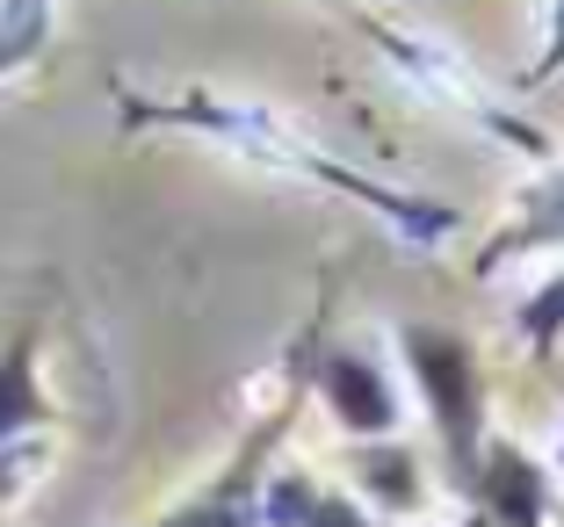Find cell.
<instances>
[{"mask_svg": "<svg viewBox=\"0 0 564 527\" xmlns=\"http://www.w3.org/2000/svg\"><path fill=\"white\" fill-rule=\"evenodd\" d=\"M470 506H478L492 527H550V470L514 441H485Z\"/></svg>", "mask_w": 564, "mask_h": 527, "instance_id": "7", "label": "cell"}, {"mask_svg": "<svg viewBox=\"0 0 564 527\" xmlns=\"http://www.w3.org/2000/svg\"><path fill=\"white\" fill-rule=\"evenodd\" d=\"M312 354H318V340L304 332L297 362H290V383H282V405H268V413L253 419V433L239 441V455L225 462V470L188 498V506L160 513L152 527H268L261 520V484H268V470H275V448L290 441V427H297L304 391H312Z\"/></svg>", "mask_w": 564, "mask_h": 527, "instance_id": "3", "label": "cell"}, {"mask_svg": "<svg viewBox=\"0 0 564 527\" xmlns=\"http://www.w3.org/2000/svg\"><path fill=\"white\" fill-rule=\"evenodd\" d=\"M557 73H564V0H550V36H543V51H535V66H529V87L557 80Z\"/></svg>", "mask_w": 564, "mask_h": 527, "instance_id": "13", "label": "cell"}, {"mask_svg": "<svg viewBox=\"0 0 564 527\" xmlns=\"http://www.w3.org/2000/svg\"><path fill=\"white\" fill-rule=\"evenodd\" d=\"M58 405L44 391V340L36 326H15L0 340V498L30 492V477L51 462Z\"/></svg>", "mask_w": 564, "mask_h": 527, "instance_id": "5", "label": "cell"}, {"mask_svg": "<svg viewBox=\"0 0 564 527\" xmlns=\"http://www.w3.org/2000/svg\"><path fill=\"white\" fill-rule=\"evenodd\" d=\"M117 116H123V123H138V131L203 138V145L232 152V160H253L261 174H290V182L318 188V196L362 202L369 217H383V224L399 231L405 246H420V253L448 246V239H456V224H464V210H456V202L413 196V188H391V182H377V174H362V166L333 160V152L312 145V138H304L282 109L247 101V95H210V87H182V95H138V87H117Z\"/></svg>", "mask_w": 564, "mask_h": 527, "instance_id": "1", "label": "cell"}, {"mask_svg": "<svg viewBox=\"0 0 564 527\" xmlns=\"http://www.w3.org/2000/svg\"><path fill=\"white\" fill-rule=\"evenodd\" d=\"M51 8H58V0H0V87L44 58V44H51Z\"/></svg>", "mask_w": 564, "mask_h": 527, "instance_id": "11", "label": "cell"}, {"mask_svg": "<svg viewBox=\"0 0 564 527\" xmlns=\"http://www.w3.org/2000/svg\"><path fill=\"white\" fill-rule=\"evenodd\" d=\"M399 362H405V376H413L420 405H427V427H434V448H442L448 484L470 498L485 441H492V427H485V362H478V347H470V332H456V326L413 318V326H399Z\"/></svg>", "mask_w": 564, "mask_h": 527, "instance_id": "2", "label": "cell"}, {"mask_svg": "<svg viewBox=\"0 0 564 527\" xmlns=\"http://www.w3.org/2000/svg\"><path fill=\"white\" fill-rule=\"evenodd\" d=\"M261 520L268 527H377L355 492H333V484L304 477V470H268Z\"/></svg>", "mask_w": 564, "mask_h": 527, "instance_id": "9", "label": "cell"}, {"mask_svg": "<svg viewBox=\"0 0 564 527\" xmlns=\"http://www.w3.org/2000/svg\"><path fill=\"white\" fill-rule=\"evenodd\" d=\"M369 36H377L383 58H391V66H399L405 80L420 87V95H434L442 109H456L464 123H478L485 138H499V145L529 152V160H550V138L535 131V123L514 109V101H499L492 87H485L448 44H434V36H413V30H391V22H369Z\"/></svg>", "mask_w": 564, "mask_h": 527, "instance_id": "4", "label": "cell"}, {"mask_svg": "<svg viewBox=\"0 0 564 527\" xmlns=\"http://www.w3.org/2000/svg\"><path fill=\"white\" fill-rule=\"evenodd\" d=\"M312 397L348 441H391L399 433V391L355 347H318L312 354Z\"/></svg>", "mask_w": 564, "mask_h": 527, "instance_id": "6", "label": "cell"}, {"mask_svg": "<svg viewBox=\"0 0 564 527\" xmlns=\"http://www.w3.org/2000/svg\"><path fill=\"white\" fill-rule=\"evenodd\" d=\"M550 246H564V166H543V174L521 188L514 224H507L492 246L478 253V282H492L499 267L521 261V253H550Z\"/></svg>", "mask_w": 564, "mask_h": 527, "instance_id": "8", "label": "cell"}, {"mask_svg": "<svg viewBox=\"0 0 564 527\" xmlns=\"http://www.w3.org/2000/svg\"><path fill=\"white\" fill-rule=\"evenodd\" d=\"M391 527H399V520H391Z\"/></svg>", "mask_w": 564, "mask_h": 527, "instance_id": "15", "label": "cell"}, {"mask_svg": "<svg viewBox=\"0 0 564 527\" xmlns=\"http://www.w3.org/2000/svg\"><path fill=\"white\" fill-rule=\"evenodd\" d=\"M514 332H521V347H529L535 362H550V354L564 347V267H557V275H543L529 297H521Z\"/></svg>", "mask_w": 564, "mask_h": 527, "instance_id": "12", "label": "cell"}, {"mask_svg": "<svg viewBox=\"0 0 564 527\" xmlns=\"http://www.w3.org/2000/svg\"><path fill=\"white\" fill-rule=\"evenodd\" d=\"M355 484H362V506H383V513H420V455L391 433V441H362L355 448Z\"/></svg>", "mask_w": 564, "mask_h": 527, "instance_id": "10", "label": "cell"}, {"mask_svg": "<svg viewBox=\"0 0 564 527\" xmlns=\"http://www.w3.org/2000/svg\"><path fill=\"white\" fill-rule=\"evenodd\" d=\"M557 470H564V433H557Z\"/></svg>", "mask_w": 564, "mask_h": 527, "instance_id": "14", "label": "cell"}]
</instances>
